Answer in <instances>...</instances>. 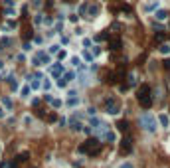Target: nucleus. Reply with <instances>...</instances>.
<instances>
[{
  "mask_svg": "<svg viewBox=\"0 0 170 168\" xmlns=\"http://www.w3.org/2000/svg\"><path fill=\"white\" fill-rule=\"evenodd\" d=\"M4 117V109H2V107H0V119Z\"/></svg>",
  "mask_w": 170,
  "mask_h": 168,
  "instance_id": "nucleus-55",
  "label": "nucleus"
},
{
  "mask_svg": "<svg viewBox=\"0 0 170 168\" xmlns=\"http://www.w3.org/2000/svg\"><path fill=\"white\" fill-rule=\"evenodd\" d=\"M4 6L6 8H14V0H4Z\"/></svg>",
  "mask_w": 170,
  "mask_h": 168,
  "instance_id": "nucleus-37",
  "label": "nucleus"
},
{
  "mask_svg": "<svg viewBox=\"0 0 170 168\" xmlns=\"http://www.w3.org/2000/svg\"><path fill=\"white\" fill-rule=\"evenodd\" d=\"M65 57H67V51H65V50H59V51H57V59H59V63H61Z\"/></svg>",
  "mask_w": 170,
  "mask_h": 168,
  "instance_id": "nucleus-24",
  "label": "nucleus"
},
{
  "mask_svg": "<svg viewBox=\"0 0 170 168\" xmlns=\"http://www.w3.org/2000/svg\"><path fill=\"white\" fill-rule=\"evenodd\" d=\"M138 125L146 131V133H154L156 131V117L150 115V113H142L138 117Z\"/></svg>",
  "mask_w": 170,
  "mask_h": 168,
  "instance_id": "nucleus-3",
  "label": "nucleus"
},
{
  "mask_svg": "<svg viewBox=\"0 0 170 168\" xmlns=\"http://www.w3.org/2000/svg\"><path fill=\"white\" fill-rule=\"evenodd\" d=\"M57 123H59V127H65V123H67V121L61 117V119H57Z\"/></svg>",
  "mask_w": 170,
  "mask_h": 168,
  "instance_id": "nucleus-49",
  "label": "nucleus"
},
{
  "mask_svg": "<svg viewBox=\"0 0 170 168\" xmlns=\"http://www.w3.org/2000/svg\"><path fill=\"white\" fill-rule=\"evenodd\" d=\"M83 131H85L87 134H93V131H91V127H83Z\"/></svg>",
  "mask_w": 170,
  "mask_h": 168,
  "instance_id": "nucleus-54",
  "label": "nucleus"
},
{
  "mask_svg": "<svg viewBox=\"0 0 170 168\" xmlns=\"http://www.w3.org/2000/svg\"><path fill=\"white\" fill-rule=\"evenodd\" d=\"M53 32H63V24H61V20L55 24V30H53Z\"/></svg>",
  "mask_w": 170,
  "mask_h": 168,
  "instance_id": "nucleus-32",
  "label": "nucleus"
},
{
  "mask_svg": "<svg viewBox=\"0 0 170 168\" xmlns=\"http://www.w3.org/2000/svg\"><path fill=\"white\" fill-rule=\"evenodd\" d=\"M44 22V14H36L34 16V24H42Z\"/></svg>",
  "mask_w": 170,
  "mask_h": 168,
  "instance_id": "nucleus-28",
  "label": "nucleus"
},
{
  "mask_svg": "<svg viewBox=\"0 0 170 168\" xmlns=\"http://www.w3.org/2000/svg\"><path fill=\"white\" fill-rule=\"evenodd\" d=\"M42 87H44V89H46V91H48V89H50L51 85H50V81H44V83H42Z\"/></svg>",
  "mask_w": 170,
  "mask_h": 168,
  "instance_id": "nucleus-51",
  "label": "nucleus"
},
{
  "mask_svg": "<svg viewBox=\"0 0 170 168\" xmlns=\"http://www.w3.org/2000/svg\"><path fill=\"white\" fill-rule=\"evenodd\" d=\"M4 14H6V16H14V14H16V10H14V8H6V10H4Z\"/></svg>",
  "mask_w": 170,
  "mask_h": 168,
  "instance_id": "nucleus-31",
  "label": "nucleus"
},
{
  "mask_svg": "<svg viewBox=\"0 0 170 168\" xmlns=\"http://www.w3.org/2000/svg\"><path fill=\"white\" fill-rule=\"evenodd\" d=\"M59 51V46H51L50 48V53H57Z\"/></svg>",
  "mask_w": 170,
  "mask_h": 168,
  "instance_id": "nucleus-44",
  "label": "nucleus"
},
{
  "mask_svg": "<svg viewBox=\"0 0 170 168\" xmlns=\"http://www.w3.org/2000/svg\"><path fill=\"white\" fill-rule=\"evenodd\" d=\"M119 89H121V93H125V91H129V85H127V83H121Z\"/></svg>",
  "mask_w": 170,
  "mask_h": 168,
  "instance_id": "nucleus-41",
  "label": "nucleus"
},
{
  "mask_svg": "<svg viewBox=\"0 0 170 168\" xmlns=\"http://www.w3.org/2000/svg\"><path fill=\"white\" fill-rule=\"evenodd\" d=\"M69 129H71V131H81L83 125H81V121H79L77 117H71L69 119Z\"/></svg>",
  "mask_w": 170,
  "mask_h": 168,
  "instance_id": "nucleus-9",
  "label": "nucleus"
},
{
  "mask_svg": "<svg viewBox=\"0 0 170 168\" xmlns=\"http://www.w3.org/2000/svg\"><path fill=\"white\" fill-rule=\"evenodd\" d=\"M44 24H46V26H51V24H53L51 16H46V18H44Z\"/></svg>",
  "mask_w": 170,
  "mask_h": 168,
  "instance_id": "nucleus-38",
  "label": "nucleus"
},
{
  "mask_svg": "<svg viewBox=\"0 0 170 168\" xmlns=\"http://www.w3.org/2000/svg\"><path fill=\"white\" fill-rule=\"evenodd\" d=\"M158 6H160V2H158V0H152V2H148V4L144 6V10H146V12H152V10H156Z\"/></svg>",
  "mask_w": 170,
  "mask_h": 168,
  "instance_id": "nucleus-15",
  "label": "nucleus"
},
{
  "mask_svg": "<svg viewBox=\"0 0 170 168\" xmlns=\"http://www.w3.org/2000/svg\"><path fill=\"white\" fill-rule=\"evenodd\" d=\"M30 79H32V77H30ZM30 87H32V89H40V87H42L40 79H32V85H30Z\"/></svg>",
  "mask_w": 170,
  "mask_h": 168,
  "instance_id": "nucleus-26",
  "label": "nucleus"
},
{
  "mask_svg": "<svg viewBox=\"0 0 170 168\" xmlns=\"http://www.w3.org/2000/svg\"><path fill=\"white\" fill-rule=\"evenodd\" d=\"M119 146H121V152H123V154H129V152L133 150V138H131V136H123Z\"/></svg>",
  "mask_w": 170,
  "mask_h": 168,
  "instance_id": "nucleus-7",
  "label": "nucleus"
},
{
  "mask_svg": "<svg viewBox=\"0 0 170 168\" xmlns=\"http://www.w3.org/2000/svg\"><path fill=\"white\" fill-rule=\"evenodd\" d=\"M154 40H156L158 44H164V34H162V32H158L156 36H154Z\"/></svg>",
  "mask_w": 170,
  "mask_h": 168,
  "instance_id": "nucleus-25",
  "label": "nucleus"
},
{
  "mask_svg": "<svg viewBox=\"0 0 170 168\" xmlns=\"http://www.w3.org/2000/svg\"><path fill=\"white\" fill-rule=\"evenodd\" d=\"M99 53H101V48H93V57L99 55Z\"/></svg>",
  "mask_w": 170,
  "mask_h": 168,
  "instance_id": "nucleus-50",
  "label": "nucleus"
},
{
  "mask_svg": "<svg viewBox=\"0 0 170 168\" xmlns=\"http://www.w3.org/2000/svg\"><path fill=\"white\" fill-rule=\"evenodd\" d=\"M158 123L166 129V127H170V119H168V115H158Z\"/></svg>",
  "mask_w": 170,
  "mask_h": 168,
  "instance_id": "nucleus-16",
  "label": "nucleus"
},
{
  "mask_svg": "<svg viewBox=\"0 0 170 168\" xmlns=\"http://www.w3.org/2000/svg\"><path fill=\"white\" fill-rule=\"evenodd\" d=\"M101 10V4L99 2H89L87 4V12H85V18H95Z\"/></svg>",
  "mask_w": 170,
  "mask_h": 168,
  "instance_id": "nucleus-6",
  "label": "nucleus"
},
{
  "mask_svg": "<svg viewBox=\"0 0 170 168\" xmlns=\"http://www.w3.org/2000/svg\"><path fill=\"white\" fill-rule=\"evenodd\" d=\"M119 168H135V164H133V162H123Z\"/></svg>",
  "mask_w": 170,
  "mask_h": 168,
  "instance_id": "nucleus-39",
  "label": "nucleus"
},
{
  "mask_svg": "<svg viewBox=\"0 0 170 168\" xmlns=\"http://www.w3.org/2000/svg\"><path fill=\"white\" fill-rule=\"evenodd\" d=\"M158 51L162 53V55H170V44H160V48H158Z\"/></svg>",
  "mask_w": 170,
  "mask_h": 168,
  "instance_id": "nucleus-17",
  "label": "nucleus"
},
{
  "mask_svg": "<svg viewBox=\"0 0 170 168\" xmlns=\"http://www.w3.org/2000/svg\"><path fill=\"white\" fill-rule=\"evenodd\" d=\"M32 6H34V8H40V6H42V0H34Z\"/></svg>",
  "mask_w": 170,
  "mask_h": 168,
  "instance_id": "nucleus-46",
  "label": "nucleus"
},
{
  "mask_svg": "<svg viewBox=\"0 0 170 168\" xmlns=\"http://www.w3.org/2000/svg\"><path fill=\"white\" fill-rule=\"evenodd\" d=\"M121 111V103L115 97H109V99H105V113L107 115H117Z\"/></svg>",
  "mask_w": 170,
  "mask_h": 168,
  "instance_id": "nucleus-4",
  "label": "nucleus"
},
{
  "mask_svg": "<svg viewBox=\"0 0 170 168\" xmlns=\"http://www.w3.org/2000/svg\"><path fill=\"white\" fill-rule=\"evenodd\" d=\"M51 59H50V53H46V51H38L36 53V57H34V65H48Z\"/></svg>",
  "mask_w": 170,
  "mask_h": 168,
  "instance_id": "nucleus-5",
  "label": "nucleus"
},
{
  "mask_svg": "<svg viewBox=\"0 0 170 168\" xmlns=\"http://www.w3.org/2000/svg\"><path fill=\"white\" fill-rule=\"evenodd\" d=\"M127 79H129V81H127L129 89H131V87H135V85H136V73H135V71H133V73H129V75H127Z\"/></svg>",
  "mask_w": 170,
  "mask_h": 168,
  "instance_id": "nucleus-14",
  "label": "nucleus"
},
{
  "mask_svg": "<svg viewBox=\"0 0 170 168\" xmlns=\"http://www.w3.org/2000/svg\"><path fill=\"white\" fill-rule=\"evenodd\" d=\"M8 85H10V89H12V91H18V81L12 77V75L8 77Z\"/></svg>",
  "mask_w": 170,
  "mask_h": 168,
  "instance_id": "nucleus-21",
  "label": "nucleus"
},
{
  "mask_svg": "<svg viewBox=\"0 0 170 168\" xmlns=\"http://www.w3.org/2000/svg\"><path fill=\"white\" fill-rule=\"evenodd\" d=\"M136 101L140 103L142 109H150L152 107V89L148 83H142L138 89H136Z\"/></svg>",
  "mask_w": 170,
  "mask_h": 168,
  "instance_id": "nucleus-1",
  "label": "nucleus"
},
{
  "mask_svg": "<svg viewBox=\"0 0 170 168\" xmlns=\"http://www.w3.org/2000/svg\"><path fill=\"white\" fill-rule=\"evenodd\" d=\"M129 129H131V127H129L127 121H119V123H117V131H121V133H129Z\"/></svg>",
  "mask_w": 170,
  "mask_h": 168,
  "instance_id": "nucleus-12",
  "label": "nucleus"
},
{
  "mask_svg": "<svg viewBox=\"0 0 170 168\" xmlns=\"http://www.w3.org/2000/svg\"><path fill=\"white\" fill-rule=\"evenodd\" d=\"M6 28H8V30H14V28H16V22H14V20H10V22L6 24Z\"/></svg>",
  "mask_w": 170,
  "mask_h": 168,
  "instance_id": "nucleus-36",
  "label": "nucleus"
},
{
  "mask_svg": "<svg viewBox=\"0 0 170 168\" xmlns=\"http://www.w3.org/2000/svg\"><path fill=\"white\" fill-rule=\"evenodd\" d=\"M22 97H28V93H30V85H26V87H22Z\"/></svg>",
  "mask_w": 170,
  "mask_h": 168,
  "instance_id": "nucleus-30",
  "label": "nucleus"
},
{
  "mask_svg": "<svg viewBox=\"0 0 170 168\" xmlns=\"http://www.w3.org/2000/svg\"><path fill=\"white\" fill-rule=\"evenodd\" d=\"M61 2H63V4H69V2H71V0H61Z\"/></svg>",
  "mask_w": 170,
  "mask_h": 168,
  "instance_id": "nucleus-56",
  "label": "nucleus"
},
{
  "mask_svg": "<svg viewBox=\"0 0 170 168\" xmlns=\"http://www.w3.org/2000/svg\"><path fill=\"white\" fill-rule=\"evenodd\" d=\"M83 57L87 59V61H93V53H91V51H87V50L83 51Z\"/></svg>",
  "mask_w": 170,
  "mask_h": 168,
  "instance_id": "nucleus-29",
  "label": "nucleus"
},
{
  "mask_svg": "<svg viewBox=\"0 0 170 168\" xmlns=\"http://www.w3.org/2000/svg\"><path fill=\"white\" fill-rule=\"evenodd\" d=\"M69 20H71V22H73V24H75V22H77V20H79V16H77V14H71V16H69Z\"/></svg>",
  "mask_w": 170,
  "mask_h": 168,
  "instance_id": "nucleus-47",
  "label": "nucleus"
},
{
  "mask_svg": "<svg viewBox=\"0 0 170 168\" xmlns=\"http://www.w3.org/2000/svg\"><path fill=\"white\" fill-rule=\"evenodd\" d=\"M50 71H51V75L57 79V77H61V73H63V65H61V63H55V65H51Z\"/></svg>",
  "mask_w": 170,
  "mask_h": 168,
  "instance_id": "nucleus-10",
  "label": "nucleus"
},
{
  "mask_svg": "<svg viewBox=\"0 0 170 168\" xmlns=\"http://www.w3.org/2000/svg\"><path fill=\"white\" fill-rule=\"evenodd\" d=\"M87 4H89V2H81V6H79V18H81V16L85 18V12H87Z\"/></svg>",
  "mask_w": 170,
  "mask_h": 168,
  "instance_id": "nucleus-22",
  "label": "nucleus"
},
{
  "mask_svg": "<svg viewBox=\"0 0 170 168\" xmlns=\"http://www.w3.org/2000/svg\"><path fill=\"white\" fill-rule=\"evenodd\" d=\"M65 105H67V107H71V109H73V107H77V105H79V97H77V95H75V97H69Z\"/></svg>",
  "mask_w": 170,
  "mask_h": 168,
  "instance_id": "nucleus-18",
  "label": "nucleus"
},
{
  "mask_svg": "<svg viewBox=\"0 0 170 168\" xmlns=\"http://www.w3.org/2000/svg\"><path fill=\"white\" fill-rule=\"evenodd\" d=\"M0 103L6 107V111H12V107H14V103H12V99H10L8 95H2V97H0Z\"/></svg>",
  "mask_w": 170,
  "mask_h": 168,
  "instance_id": "nucleus-11",
  "label": "nucleus"
},
{
  "mask_svg": "<svg viewBox=\"0 0 170 168\" xmlns=\"http://www.w3.org/2000/svg\"><path fill=\"white\" fill-rule=\"evenodd\" d=\"M87 115H89V117H95V107H89V109H87Z\"/></svg>",
  "mask_w": 170,
  "mask_h": 168,
  "instance_id": "nucleus-42",
  "label": "nucleus"
},
{
  "mask_svg": "<svg viewBox=\"0 0 170 168\" xmlns=\"http://www.w3.org/2000/svg\"><path fill=\"white\" fill-rule=\"evenodd\" d=\"M123 48V40L121 38H109V50L111 51H119Z\"/></svg>",
  "mask_w": 170,
  "mask_h": 168,
  "instance_id": "nucleus-8",
  "label": "nucleus"
},
{
  "mask_svg": "<svg viewBox=\"0 0 170 168\" xmlns=\"http://www.w3.org/2000/svg\"><path fill=\"white\" fill-rule=\"evenodd\" d=\"M55 85H57V87H65V85H67V81H65L63 77H57V81H55Z\"/></svg>",
  "mask_w": 170,
  "mask_h": 168,
  "instance_id": "nucleus-27",
  "label": "nucleus"
},
{
  "mask_svg": "<svg viewBox=\"0 0 170 168\" xmlns=\"http://www.w3.org/2000/svg\"><path fill=\"white\" fill-rule=\"evenodd\" d=\"M154 16H156V20L160 22V20H166V18H168V12H166V10H156Z\"/></svg>",
  "mask_w": 170,
  "mask_h": 168,
  "instance_id": "nucleus-19",
  "label": "nucleus"
},
{
  "mask_svg": "<svg viewBox=\"0 0 170 168\" xmlns=\"http://www.w3.org/2000/svg\"><path fill=\"white\" fill-rule=\"evenodd\" d=\"M61 44H69V38H67V36H61Z\"/></svg>",
  "mask_w": 170,
  "mask_h": 168,
  "instance_id": "nucleus-53",
  "label": "nucleus"
},
{
  "mask_svg": "<svg viewBox=\"0 0 170 168\" xmlns=\"http://www.w3.org/2000/svg\"><path fill=\"white\" fill-rule=\"evenodd\" d=\"M22 50H24V51H30V50H32V44H30V42H24Z\"/></svg>",
  "mask_w": 170,
  "mask_h": 168,
  "instance_id": "nucleus-34",
  "label": "nucleus"
},
{
  "mask_svg": "<svg viewBox=\"0 0 170 168\" xmlns=\"http://www.w3.org/2000/svg\"><path fill=\"white\" fill-rule=\"evenodd\" d=\"M162 65H164L166 71H170V59H164V61H162Z\"/></svg>",
  "mask_w": 170,
  "mask_h": 168,
  "instance_id": "nucleus-43",
  "label": "nucleus"
},
{
  "mask_svg": "<svg viewBox=\"0 0 170 168\" xmlns=\"http://www.w3.org/2000/svg\"><path fill=\"white\" fill-rule=\"evenodd\" d=\"M44 99H46V101H48V103H51V101H53V97H51V95H50V93H46V95H44Z\"/></svg>",
  "mask_w": 170,
  "mask_h": 168,
  "instance_id": "nucleus-48",
  "label": "nucleus"
},
{
  "mask_svg": "<svg viewBox=\"0 0 170 168\" xmlns=\"http://www.w3.org/2000/svg\"><path fill=\"white\" fill-rule=\"evenodd\" d=\"M89 46H91V40H89V38H85V40H83V48H89Z\"/></svg>",
  "mask_w": 170,
  "mask_h": 168,
  "instance_id": "nucleus-45",
  "label": "nucleus"
},
{
  "mask_svg": "<svg viewBox=\"0 0 170 168\" xmlns=\"http://www.w3.org/2000/svg\"><path fill=\"white\" fill-rule=\"evenodd\" d=\"M111 28H113V30H121V24H119V22H115V24H113Z\"/></svg>",
  "mask_w": 170,
  "mask_h": 168,
  "instance_id": "nucleus-52",
  "label": "nucleus"
},
{
  "mask_svg": "<svg viewBox=\"0 0 170 168\" xmlns=\"http://www.w3.org/2000/svg\"><path fill=\"white\" fill-rule=\"evenodd\" d=\"M36 113H38V117H40V119H46V111H44V109H38Z\"/></svg>",
  "mask_w": 170,
  "mask_h": 168,
  "instance_id": "nucleus-40",
  "label": "nucleus"
},
{
  "mask_svg": "<svg viewBox=\"0 0 170 168\" xmlns=\"http://www.w3.org/2000/svg\"><path fill=\"white\" fill-rule=\"evenodd\" d=\"M63 79H65V81H73V79H75V73H73V71H67V73H63Z\"/></svg>",
  "mask_w": 170,
  "mask_h": 168,
  "instance_id": "nucleus-23",
  "label": "nucleus"
},
{
  "mask_svg": "<svg viewBox=\"0 0 170 168\" xmlns=\"http://www.w3.org/2000/svg\"><path fill=\"white\" fill-rule=\"evenodd\" d=\"M103 150V144L99 138H89V140H85V142H81L79 144V148H77V152H81V154H89V156H97V154H101Z\"/></svg>",
  "mask_w": 170,
  "mask_h": 168,
  "instance_id": "nucleus-2",
  "label": "nucleus"
},
{
  "mask_svg": "<svg viewBox=\"0 0 170 168\" xmlns=\"http://www.w3.org/2000/svg\"><path fill=\"white\" fill-rule=\"evenodd\" d=\"M93 40H95V42H105V40H109V30H103V32L97 34Z\"/></svg>",
  "mask_w": 170,
  "mask_h": 168,
  "instance_id": "nucleus-13",
  "label": "nucleus"
},
{
  "mask_svg": "<svg viewBox=\"0 0 170 168\" xmlns=\"http://www.w3.org/2000/svg\"><path fill=\"white\" fill-rule=\"evenodd\" d=\"M51 105H53L55 109H59V107H61V99H53V101H51Z\"/></svg>",
  "mask_w": 170,
  "mask_h": 168,
  "instance_id": "nucleus-35",
  "label": "nucleus"
},
{
  "mask_svg": "<svg viewBox=\"0 0 170 168\" xmlns=\"http://www.w3.org/2000/svg\"><path fill=\"white\" fill-rule=\"evenodd\" d=\"M8 46H12V40L10 38H2L0 40V50H6Z\"/></svg>",
  "mask_w": 170,
  "mask_h": 168,
  "instance_id": "nucleus-20",
  "label": "nucleus"
},
{
  "mask_svg": "<svg viewBox=\"0 0 170 168\" xmlns=\"http://www.w3.org/2000/svg\"><path fill=\"white\" fill-rule=\"evenodd\" d=\"M48 121H50V123H55V121H57V115H55V113H50V115H48Z\"/></svg>",
  "mask_w": 170,
  "mask_h": 168,
  "instance_id": "nucleus-33",
  "label": "nucleus"
}]
</instances>
